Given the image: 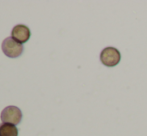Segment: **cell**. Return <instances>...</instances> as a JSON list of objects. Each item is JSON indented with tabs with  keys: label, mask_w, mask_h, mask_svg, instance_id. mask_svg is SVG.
<instances>
[{
	"label": "cell",
	"mask_w": 147,
	"mask_h": 136,
	"mask_svg": "<svg viewBox=\"0 0 147 136\" xmlns=\"http://www.w3.org/2000/svg\"><path fill=\"white\" fill-rule=\"evenodd\" d=\"M2 51L7 57L16 58L23 52V45L14 40L12 37H7L2 42Z\"/></svg>",
	"instance_id": "1"
},
{
	"label": "cell",
	"mask_w": 147,
	"mask_h": 136,
	"mask_svg": "<svg viewBox=\"0 0 147 136\" xmlns=\"http://www.w3.org/2000/svg\"><path fill=\"white\" fill-rule=\"evenodd\" d=\"M121 55L114 47H106L100 53V61L107 67H114L120 62Z\"/></svg>",
	"instance_id": "2"
},
{
	"label": "cell",
	"mask_w": 147,
	"mask_h": 136,
	"mask_svg": "<svg viewBox=\"0 0 147 136\" xmlns=\"http://www.w3.org/2000/svg\"><path fill=\"white\" fill-rule=\"evenodd\" d=\"M1 121L2 123H10V124L17 125L22 119V112L16 106H7L1 112Z\"/></svg>",
	"instance_id": "3"
},
{
	"label": "cell",
	"mask_w": 147,
	"mask_h": 136,
	"mask_svg": "<svg viewBox=\"0 0 147 136\" xmlns=\"http://www.w3.org/2000/svg\"><path fill=\"white\" fill-rule=\"evenodd\" d=\"M30 29L25 25H22V24H19V25H16L13 27L12 29V33H11V37L16 40L17 42H19L20 44H23V43L27 42L30 38Z\"/></svg>",
	"instance_id": "4"
},
{
	"label": "cell",
	"mask_w": 147,
	"mask_h": 136,
	"mask_svg": "<svg viewBox=\"0 0 147 136\" xmlns=\"http://www.w3.org/2000/svg\"><path fill=\"white\" fill-rule=\"evenodd\" d=\"M0 136H18V129L10 123L0 124Z\"/></svg>",
	"instance_id": "5"
}]
</instances>
